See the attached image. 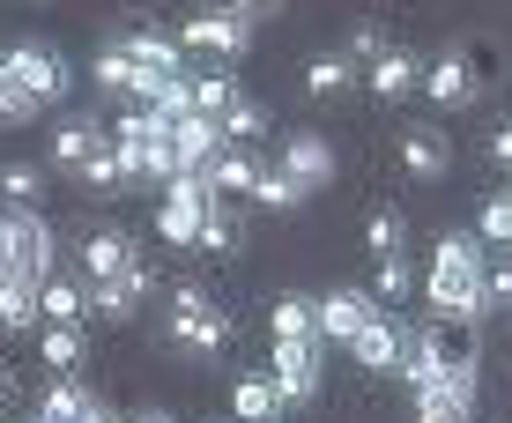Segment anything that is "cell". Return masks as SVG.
I'll return each instance as SVG.
<instances>
[{"instance_id": "obj_1", "label": "cell", "mask_w": 512, "mask_h": 423, "mask_svg": "<svg viewBox=\"0 0 512 423\" xmlns=\"http://www.w3.org/2000/svg\"><path fill=\"white\" fill-rule=\"evenodd\" d=\"M483 238H468V231H453V238H438V253H431V275H423V297H431V320H446V327H475L483 320Z\"/></svg>"}, {"instance_id": "obj_2", "label": "cell", "mask_w": 512, "mask_h": 423, "mask_svg": "<svg viewBox=\"0 0 512 423\" xmlns=\"http://www.w3.org/2000/svg\"><path fill=\"white\" fill-rule=\"evenodd\" d=\"M164 342L186 349V357H223L231 349V312L201 290V282H179L164 305Z\"/></svg>"}, {"instance_id": "obj_3", "label": "cell", "mask_w": 512, "mask_h": 423, "mask_svg": "<svg viewBox=\"0 0 512 423\" xmlns=\"http://www.w3.org/2000/svg\"><path fill=\"white\" fill-rule=\"evenodd\" d=\"M52 253H60V238H52V223L38 216V208H15V223H8V245H0V275H15V282H52Z\"/></svg>"}, {"instance_id": "obj_4", "label": "cell", "mask_w": 512, "mask_h": 423, "mask_svg": "<svg viewBox=\"0 0 512 423\" xmlns=\"http://www.w3.org/2000/svg\"><path fill=\"white\" fill-rule=\"evenodd\" d=\"M127 60H134V104H156V90L164 82L186 75V45L171 38V30H127Z\"/></svg>"}, {"instance_id": "obj_5", "label": "cell", "mask_w": 512, "mask_h": 423, "mask_svg": "<svg viewBox=\"0 0 512 423\" xmlns=\"http://www.w3.org/2000/svg\"><path fill=\"white\" fill-rule=\"evenodd\" d=\"M216 208V186L201 179V171H179V179L164 186V208H156V231H164V245H179V253H193L201 245V216Z\"/></svg>"}, {"instance_id": "obj_6", "label": "cell", "mask_w": 512, "mask_h": 423, "mask_svg": "<svg viewBox=\"0 0 512 423\" xmlns=\"http://www.w3.org/2000/svg\"><path fill=\"white\" fill-rule=\"evenodd\" d=\"M179 45L186 52H208V60H245V45H253V23L245 15H231V8H193L186 23H179Z\"/></svg>"}, {"instance_id": "obj_7", "label": "cell", "mask_w": 512, "mask_h": 423, "mask_svg": "<svg viewBox=\"0 0 512 423\" xmlns=\"http://www.w3.org/2000/svg\"><path fill=\"white\" fill-rule=\"evenodd\" d=\"M0 60L15 67V82H23L38 104H60L67 90H75V67H67V52L60 45H8Z\"/></svg>"}, {"instance_id": "obj_8", "label": "cell", "mask_w": 512, "mask_h": 423, "mask_svg": "<svg viewBox=\"0 0 512 423\" xmlns=\"http://www.w3.org/2000/svg\"><path fill=\"white\" fill-rule=\"evenodd\" d=\"M104 134H112L104 119H90V112H60V119L45 127V164L67 171V179H82V164L104 149Z\"/></svg>"}, {"instance_id": "obj_9", "label": "cell", "mask_w": 512, "mask_h": 423, "mask_svg": "<svg viewBox=\"0 0 512 423\" xmlns=\"http://www.w3.org/2000/svg\"><path fill=\"white\" fill-rule=\"evenodd\" d=\"M141 297H156V268L134 253V268H127V275H112V282H90V320H112V327H127L134 312H141Z\"/></svg>"}, {"instance_id": "obj_10", "label": "cell", "mask_w": 512, "mask_h": 423, "mask_svg": "<svg viewBox=\"0 0 512 423\" xmlns=\"http://www.w3.org/2000/svg\"><path fill=\"white\" fill-rule=\"evenodd\" d=\"M268 379H275L282 409H305V401L320 394V342H275Z\"/></svg>"}, {"instance_id": "obj_11", "label": "cell", "mask_w": 512, "mask_h": 423, "mask_svg": "<svg viewBox=\"0 0 512 423\" xmlns=\"http://www.w3.org/2000/svg\"><path fill=\"white\" fill-rule=\"evenodd\" d=\"M475 364L483 357H461L431 394H416V423H475Z\"/></svg>"}, {"instance_id": "obj_12", "label": "cell", "mask_w": 512, "mask_h": 423, "mask_svg": "<svg viewBox=\"0 0 512 423\" xmlns=\"http://www.w3.org/2000/svg\"><path fill=\"white\" fill-rule=\"evenodd\" d=\"M423 97H431L438 112H468V104L483 97V82H475V60H468V52H438V60L423 67Z\"/></svg>"}, {"instance_id": "obj_13", "label": "cell", "mask_w": 512, "mask_h": 423, "mask_svg": "<svg viewBox=\"0 0 512 423\" xmlns=\"http://www.w3.org/2000/svg\"><path fill=\"white\" fill-rule=\"evenodd\" d=\"M349 357L364 364V372H401V364H409V327L394 320V312H372V320H364V334L357 342H349Z\"/></svg>"}, {"instance_id": "obj_14", "label": "cell", "mask_w": 512, "mask_h": 423, "mask_svg": "<svg viewBox=\"0 0 512 423\" xmlns=\"http://www.w3.org/2000/svg\"><path fill=\"white\" fill-rule=\"evenodd\" d=\"M372 312H379L372 290H357V282H349V290H327L320 305H312V320H320V342H357Z\"/></svg>"}, {"instance_id": "obj_15", "label": "cell", "mask_w": 512, "mask_h": 423, "mask_svg": "<svg viewBox=\"0 0 512 423\" xmlns=\"http://www.w3.org/2000/svg\"><path fill=\"white\" fill-rule=\"evenodd\" d=\"M282 171H290L305 193L334 186V141L327 134H282Z\"/></svg>"}, {"instance_id": "obj_16", "label": "cell", "mask_w": 512, "mask_h": 423, "mask_svg": "<svg viewBox=\"0 0 512 423\" xmlns=\"http://www.w3.org/2000/svg\"><path fill=\"white\" fill-rule=\"evenodd\" d=\"M401 171H409L416 186H438L453 171V141H446V127H409L401 134Z\"/></svg>"}, {"instance_id": "obj_17", "label": "cell", "mask_w": 512, "mask_h": 423, "mask_svg": "<svg viewBox=\"0 0 512 423\" xmlns=\"http://www.w3.org/2000/svg\"><path fill=\"white\" fill-rule=\"evenodd\" d=\"M127 268H134V238L119 231V223H97V231L82 238V275L112 282V275H127Z\"/></svg>"}, {"instance_id": "obj_18", "label": "cell", "mask_w": 512, "mask_h": 423, "mask_svg": "<svg viewBox=\"0 0 512 423\" xmlns=\"http://www.w3.org/2000/svg\"><path fill=\"white\" fill-rule=\"evenodd\" d=\"M423 67H431V60H416V52H379V60L372 67H364V82H372V97L379 104H394V97H409V90H423Z\"/></svg>"}, {"instance_id": "obj_19", "label": "cell", "mask_w": 512, "mask_h": 423, "mask_svg": "<svg viewBox=\"0 0 512 423\" xmlns=\"http://www.w3.org/2000/svg\"><path fill=\"white\" fill-rule=\"evenodd\" d=\"M38 305H45V327H90V282L52 275L38 290Z\"/></svg>"}, {"instance_id": "obj_20", "label": "cell", "mask_w": 512, "mask_h": 423, "mask_svg": "<svg viewBox=\"0 0 512 423\" xmlns=\"http://www.w3.org/2000/svg\"><path fill=\"white\" fill-rule=\"evenodd\" d=\"M38 327H45L38 282H15V275H0V334H38Z\"/></svg>"}, {"instance_id": "obj_21", "label": "cell", "mask_w": 512, "mask_h": 423, "mask_svg": "<svg viewBox=\"0 0 512 423\" xmlns=\"http://www.w3.org/2000/svg\"><path fill=\"white\" fill-rule=\"evenodd\" d=\"M201 179L216 186V201H223V193H231V201H253V179H260V164H253V156L238 149V141H223V156H216V164L201 171Z\"/></svg>"}, {"instance_id": "obj_22", "label": "cell", "mask_w": 512, "mask_h": 423, "mask_svg": "<svg viewBox=\"0 0 512 423\" xmlns=\"http://www.w3.org/2000/svg\"><path fill=\"white\" fill-rule=\"evenodd\" d=\"M231 416H238V423H282L275 379H268V372H245V379L231 386Z\"/></svg>"}, {"instance_id": "obj_23", "label": "cell", "mask_w": 512, "mask_h": 423, "mask_svg": "<svg viewBox=\"0 0 512 423\" xmlns=\"http://www.w3.org/2000/svg\"><path fill=\"white\" fill-rule=\"evenodd\" d=\"M171 141H179V164H186V171H208V164L223 156V127H216V119H201V112L179 119V127H171Z\"/></svg>"}, {"instance_id": "obj_24", "label": "cell", "mask_w": 512, "mask_h": 423, "mask_svg": "<svg viewBox=\"0 0 512 423\" xmlns=\"http://www.w3.org/2000/svg\"><path fill=\"white\" fill-rule=\"evenodd\" d=\"M357 75H364V67L349 60V52H312V60H305V90L312 97H349Z\"/></svg>"}, {"instance_id": "obj_25", "label": "cell", "mask_w": 512, "mask_h": 423, "mask_svg": "<svg viewBox=\"0 0 512 423\" xmlns=\"http://www.w3.org/2000/svg\"><path fill=\"white\" fill-rule=\"evenodd\" d=\"M238 97H245V90H238L231 67H208V75H193V112H201V119H223Z\"/></svg>"}, {"instance_id": "obj_26", "label": "cell", "mask_w": 512, "mask_h": 423, "mask_svg": "<svg viewBox=\"0 0 512 423\" xmlns=\"http://www.w3.org/2000/svg\"><path fill=\"white\" fill-rule=\"evenodd\" d=\"M305 201H312V193L297 186L282 164H268V171L253 179V208H275V216H290V208H305Z\"/></svg>"}, {"instance_id": "obj_27", "label": "cell", "mask_w": 512, "mask_h": 423, "mask_svg": "<svg viewBox=\"0 0 512 423\" xmlns=\"http://www.w3.org/2000/svg\"><path fill=\"white\" fill-rule=\"evenodd\" d=\"M268 320H275V342H320V320H312V297H275V312H268Z\"/></svg>"}, {"instance_id": "obj_28", "label": "cell", "mask_w": 512, "mask_h": 423, "mask_svg": "<svg viewBox=\"0 0 512 423\" xmlns=\"http://www.w3.org/2000/svg\"><path fill=\"white\" fill-rule=\"evenodd\" d=\"M364 245H372V260L409 253V216H401V208H372V216H364Z\"/></svg>"}, {"instance_id": "obj_29", "label": "cell", "mask_w": 512, "mask_h": 423, "mask_svg": "<svg viewBox=\"0 0 512 423\" xmlns=\"http://www.w3.org/2000/svg\"><path fill=\"white\" fill-rule=\"evenodd\" d=\"M90 82H97L104 97H134V60H127V45H119V38L90 60Z\"/></svg>"}, {"instance_id": "obj_30", "label": "cell", "mask_w": 512, "mask_h": 423, "mask_svg": "<svg viewBox=\"0 0 512 423\" xmlns=\"http://www.w3.org/2000/svg\"><path fill=\"white\" fill-rule=\"evenodd\" d=\"M0 201L8 208H38L45 201V164H0Z\"/></svg>"}, {"instance_id": "obj_31", "label": "cell", "mask_w": 512, "mask_h": 423, "mask_svg": "<svg viewBox=\"0 0 512 423\" xmlns=\"http://www.w3.org/2000/svg\"><path fill=\"white\" fill-rule=\"evenodd\" d=\"M38 357H45L52 379H67V372L82 364V327H45V334H38Z\"/></svg>"}, {"instance_id": "obj_32", "label": "cell", "mask_w": 512, "mask_h": 423, "mask_svg": "<svg viewBox=\"0 0 512 423\" xmlns=\"http://www.w3.org/2000/svg\"><path fill=\"white\" fill-rule=\"evenodd\" d=\"M238 238H245V223H238V208H208L201 216V245H193V253H238Z\"/></svg>"}, {"instance_id": "obj_33", "label": "cell", "mask_w": 512, "mask_h": 423, "mask_svg": "<svg viewBox=\"0 0 512 423\" xmlns=\"http://www.w3.org/2000/svg\"><path fill=\"white\" fill-rule=\"evenodd\" d=\"M409 290H416V268H409V253H386V260H379V282H372V305L386 312V305H401Z\"/></svg>"}, {"instance_id": "obj_34", "label": "cell", "mask_w": 512, "mask_h": 423, "mask_svg": "<svg viewBox=\"0 0 512 423\" xmlns=\"http://www.w3.org/2000/svg\"><path fill=\"white\" fill-rule=\"evenodd\" d=\"M82 401H90V394H82L75 379H52L45 401H38V423H82Z\"/></svg>"}, {"instance_id": "obj_35", "label": "cell", "mask_w": 512, "mask_h": 423, "mask_svg": "<svg viewBox=\"0 0 512 423\" xmlns=\"http://www.w3.org/2000/svg\"><path fill=\"white\" fill-rule=\"evenodd\" d=\"M82 186H90V193H127V164L112 156V134H104V149L82 164Z\"/></svg>"}, {"instance_id": "obj_36", "label": "cell", "mask_w": 512, "mask_h": 423, "mask_svg": "<svg viewBox=\"0 0 512 423\" xmlns=\"http://www.w3.org/2000/svg\"><path fill=\"white\" fill-rule=\"evenodd\" d=\"M38 112H45V104L30 97L23 82H15V67H8V60H0V127H15V119H38Z\"/></svg>"}, {"instance_id": "obj_37", "label": "cell", "mask_w": 512, "mask_h": 423, "mask_svg": "<svg viewBox=\"0 0 512 423\" xmlns=\"http://www.w3.org/2000/svg\"><path fill=\"white\" fill-rule=\"evenodd\" d=\"M216 127H223V141H253L260 127H268V104H253V97H238V104H231V112H223V119H216Z\"/></svg>"}, {"instance_id": "obj_38", "label": "cell", "mask_w": 512, "mask_h": 423, "mask_svg": "<svg viewBox=\"0 0 512 423\" xmlns=\"http://www.w3.org/2000/svg\"><path fill=\"white\" fill-rule=\"evenodd\" d=\"M342 52H349V60H357V67H372L379 52H394V38H386L379 23H357V30H349V45H342Z\"/></svg>"}, {"instance_id": "obj_39", "label": "cell", "mask_w": 512, "mask_h": 423, "mask_svg": "<svg viewBox=\"0 0 512 423\" xmlns=\"http://www.w3.org/2000/svg\"><path fill=\"white\" fill-rule=\"evenodd\" d=\"M475 231H483L490 245H512V193H498V201H483V216H475Z\"/></svg>"}, {"instance_id": "obj_40", "label": "cell", "mask_w": 512, "mask_h": 423, "mask_svg": "<svg viewBox=\"0 0 512 423\" xmlns=\"http://www.w3.org/2000/svg\"><path fill=\"white\" fill-rule=\"evenodd\" d=\"M505 305H512V253L498 268H483V312H505Z\"/></svg>"}, {"instance_id": "obj_41", "label": "cell", "mask_w": 512, "mask_h": 423, "mask_svg": "<svg viewBox=\"0 0 512 423\" xmlns=\"http://www.w3.org/2000/svg\"><path fill=\"white\" fill-rule=\"evenodd\" d=\"M231 15H245V23H268V15H282V0H223Z\"/></svg>"}, {"instance_id": "obj_42", "label": "cell", "mask_w": 512, "mask_h": 423, "mask_svg": "<svg viewBox=\"0 0 512 423\" xmlns=\"http://www.w3.org/2000/svg\"><path fill=\"white\" fill-rule=\"evenodd\" d=\"M490 164L512 171V119H498V127H490Z\"/></svg>"}, {"instance_id": "obj_43", "label": "cell", "mask_w": 512, "mask_h": 423, "mask_svg": "<svg viewBox=\"0 0 512 423\" xmlns=\"http://www.w3.org/2000/svg\"><path fill=\"white\" fill-rule=\"evenodd\" d=\"M82 423H127V416H119L104 394H90V401H82Z\"/></svg>"}, {"instance_id": "obj_44", "label": "cell", "mask_w": 512, "mask_h": 423, "mask_svg": "<svg viewBox=\"0 0 512 423\" xmlns=\"http://www.w3.org/2000/svg\"><path fill=\"white\" fill-rule=\"evenodd\" d=\"M8 401H15V372L0 364V409H8Z\"/></svg>"}, {"instance_id": "obj_45", "label": "cell", "mask_w": 512, "mask_h": 423, "mask_svg": "<svg viewBox=\"0 0 512 423\" xmlns=\"http://www.w3.org/2000/svg\"><path fill=\"white\" fill-rule=\"evenodd\" d=\"M127 423H179V416H164V409H141V416H127Z\"/></svg>"}, {"instance_id": "obj_46", "label": "cell", "mask_w": 512, "mask_h": 423, "mask_svg": "<svg viewBox=\"0 0 512 423\" xmlns=\"http://www.w3.org/2000/svg\"><path fill=\"white\" fill-rule=\"evenodd\" d=\"M8 223H15V208H0V245H8Z\"/></svg>"}, {"instance_id": "obj_47", "label": "cell", "mask_w": 512, "mask_h": 423, "mask_svg": "<svg viewBox=\"0 0 512 423\" xmlns=\"http://www.w3.org/2000/svg\"><path fill=\"white\" fill-rule=\"evenodd\" d=\"M231 423H238V416H231Z\"/></svg>"}]
</instances>
